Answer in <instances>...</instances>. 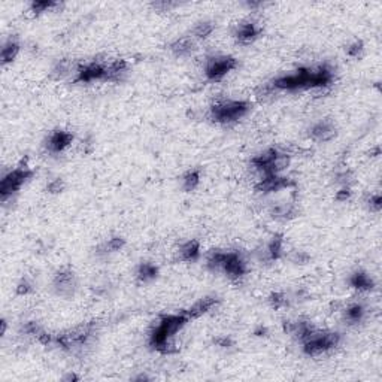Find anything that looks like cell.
<instances>
[{"instance_id": "6da1fadb", "label": "cell", "mask_w": 382, "mask_h": 382, "mask_svg": "<svg viewBox=\"0 0 382 382\" xmlns=\"http://www.w3.org/2000/svg\"><path fill=\"white\" fill-rule=\"evenodd\" d=\"M333 81V72L326 66H321L316 70L313 69H299L295 73L281 76L272 82L275 90H287L295 91L303 88H326L330 86Z\"/></svg>"}, {"instance_id": "7a4b0ae2", "label": "cell", "mask_w": 382, "mask_h": 382, "mask_svg": "<svg viewBox=\"0 0 382 382\" xmlns=\"http://www.w3.org/2000/svg\"><path fill=\"white\" fill-rule=\"evenodd\" d=\"M249 111V103L243 100H227L215 103L210 108V117L217 122H233L242 118Z\"/></svg>"}, {"instance_id": "3957f363", "label": "cell", "mask_w": 382, "mask_h": 382, "mask_svg": "<svg viewBox=\"0 0 382 382\" xmlns=\"http://www.w3.org/2000/svg\"><path fill=\"white\" fill-rule=\"evenodd\" d=\"M93 333H94V324L93 323L81 324V326H76L72 330L65 331V333L55 336L54 344H57L58 347H61L63 349L72 351V349L84 347L90 341V337L93 336Z\"/></svg>"}, {"instance_id": "277c9868", "label": "cell", "mask_w": 382, "mask_h": 382, "mask_svg": "<svg viewBox=\"0 0 382 382\" xmlns=\"http://www.w3.org/2000/svg\"><path fill=\"white\" fill-rule=\"evenodd\" d=\"M341 341V336L333 331L315 330L309 334L306 341H303V351L308 355H318L331 348H334Z\"/></svg>"}, {"instance_id": "5b68a950", "label": "cell", "mask_w": 382, "mask_h": 382, "mask_svg": "<svg viewBox=\"0 0 382 382\" xmlns=\"http://www.w3.org/2000/svg\"><path fill=\"white\" fill-rule=\"evenodd\" d=\"M30 176H32V171L27 166H19L17 169H14L12 172L5 175L2 179V184H0L2 200L5 202L8 197H11L14 193H17Z\"/></svg>"}, {"instance_id": "8992f818", "label": "cell", "mask_w": 382, "mask_h": 382, "mask_svg": "<svg viewBox=\"0 0 382 382\" xmlns=\"http://www.w3.org/2000/svg\"><path fill=\"white\" fill-rule=\"evenodd\" d=\"M238 66L236 58L233 57H214L209 58L206 63V76L210 81H220L223 76H226L230 70Z\"/></svg>"}, {"instance_id": "52a82bcc", "label": "cell", "mask_w": 382, "mask_h": 382, "mask_svg": "<svg viewBox=\"0 0 382 382\" xmlns=\"http://www.w3.org/2000/svg\"><path fill=\"white\" fill-rule=\"evenodd\" d=\"M106 65L102 61H91L88 65L79 66L75 81L76 82H91V81H104Z\"/></svg>"}, {"instance_id": "ba28073f", "label": "cell", "mask_w": 382, "mask_h": 382, "mask_svg": "<svg viewBox=\"0 0 382 382\" xmlns=\"http://www.w3.org/2000/svg\"><path fill=\"white\" fill-rule=\"evenodd\" d=\"M291 185H294V182L290 181L288 178H282L279 175H266L259 181V184L256 185V190L259 193H270V191H279Z\"/></svg>"}, {"instance_id": "9c48e42d", "label": "cell", "mask_w": 382, "mask_h": 382, "mask_svg": "<svg viewBox=\"0 0 382 382\" xmlns=\"http://www.w3.org/2000/svg\"><path fill=\"white\" fill-rule=\"evenodd\" d=\"M54 288L57 294L70 297L75 291V277L70 270H61L54 278Z\"/></svg>"}, {"instance_id": "30bf717a", "label": "cell", "mask_w": 382, "mask_h": 382, "mask_svg": "<svg viewBox=\"0 0 382 382\" xmlns=\"http://www.w3.org/2000/svg\"><path fill=\"white\" fill-rule=\"evenodd\" d=\"M223 270L226 272L228 278L239 279L245 275L246 266H245V261L241 259V256L238 252H227V260L224 263Z\"/></svg>"}, {"instance_id": "8fae6325", "label": "cell", "mask_w": 382, "mask_h": 382, "mask_svg": "<svg viewBox=\"0 0 382 382\" xmlns=\"http://www.w3.org/2000/svg\"><path fill=\"white\" fill-rule=\"evenodd\" d=\"M311 136L318 142H329L336 136V127L329 120L318 122L311 129Z\"/></svg>"}, {"instance_id": "7c38bea8", "label": "cell", "mask_w": 382, "mask_h": 382, "mask_svg": "<svg viewBox=\"0 0 382 382\" xmlns=\"http://www.w3.org/2000/svg\"><path fill=\"white\" fill-rule=\"evenodd\" d=\"M218 302H220V300H218L217 297H205V299L199 300L197 303H194L188 311H185V315H187L190 320L199 318V316H202L203 313L209 312L212 308H215V306L218 305Z\"/></svg>"}, {"instance_id": "4fadbf2b", "label": "cell", "mask_w": 382, "mask_h": 382, "mask_svg": "<svg viewBox=\"0 0 382 382\" xmlns=\"http://www.w3.org/2000/svg\"><path fill=\"white\" fill-rule=\"evenodd\" d=\"M73 140V136L68 132H54L48 139V148L51 153H61Z\"/></svg>"}, {"instance_id": "5bb4252c", "label": "cell", "mask_w": 382, "mask_h": 382, "mask_svg": "<svg viewBox=\"0 0 382 382\" xmlns=\"http://www.w3.org/2000/svg\"><path fill=\"white\" fill-rule=\"evenodd\" d=\"M125 72H127V61L125 60H114V61L106 65L104 81H120Z\"/></svg>"}, {"instance_id": "9a60e30c", "label": "cell", "mask_w": 382, "mask_h": 382, "mask_svg": "<svg viewBox=\"0 0 382 382\" xmlns=\"http://www.w3.org/2000/svg\"><path fill=\"white\" fill-rule=\"evenodd\" d=\"M257 36H259V29H257L256 24H252V23H245V24H242V26L238 29V32H236L238 40H239L241 44H243V45L251 44Z\"/></svg>"}, {"instance_id": "2e32d148", "label": "cell", "mask_w": 382, "mask_h": 382, "mask_svg": "<svg viewBox=\"0 0 382 382\" xmlns=\"http://www.w3.org/2000/svg\"><path fill=\"white\" fill-rule=\"evenodd\" d=\"M171 50L174 52L175 55L178 57H184V55H188L193 52L194 50V42L191 40L190 37H182V39H178L175 40L171 47Z\"/></svg>"}, {"instance_id": "e0dca14e", "label": "cell", "mask_w": 382, "mask_h": 382, "mask_svg": "<svg viewBox=\"0 0 382 382\" xmlns=\"http://www.w3.org/2000/svg\"><path fill=\"white\" fill-rule=\"evenodd\" d=\"M179 254H181V260H197V257H199V254H200V245H199L197 241H190V242H187L182 248H181Z\"/></svg>"}, {"instance_id": "ac0fdd59", "label": "cell", "mask_w": 382, "mask_h": 382, "mask_svg": "<svg viewBox=\"0 0 382 382\" xmlns=\"http://www.w3.org/2000/svg\"><path fill=\"white\" fill-rule=\"evenodd\" d=\"M351 285L355 287L357 290H372L373 288V281L365 272H355L351 277Z\"/></svg>"}, {"instance_id": "d6986e66", "label": "cell", "mask_w": 382, "mask_h": 382, "mask_svg": "<svg viewBox=\"0 0 382 382\" xmlns=\"http://www.w3.org/2000/svg\"><path fill=\"white\" fill-rule=\"evenodd\" d=\"M78 69H79V66H76L73 61H70V60H60L52 72H54L55 78H65V76L70 75L72 72L78 73Z\"/></svg>"}, {"instance_id": "ffe728a7", "label": "cell", "mask_w": 382, "mask_h": 382, "mask_svg": "<svg viewBox=\"0 0 382 382\" xmlns=\"http://www.w3.org/2000/svg\"><path fill=\"white\" fill-rule=\"evenodd\" d=\"M19 52V44L15 40H9L3 48H2V63H11L14 61V58L17 57V54Z\"/></svg>"}, {"instance_id": "44dd1931", "label": "cell", "mask_w": 382, "mask_h": 382, "mask_svg": "<svg viewBox=\"0 0 382 382\" xmlns=\"http://www.w3.org/2000/svg\"><path fill=\"white\" fill-rule=\"evenodd\" d=\"M282 245H284L282 236L277 235L267 246V251H266L267 252V260H278L281 254H282Z\"/></svg>"}, {"instance_id": "7402d4cb", "label": "cell", "mask_w": 382, "mask_h": 382, "mask_svg": "<svg viewBox=\"0 0 382 382\" xmlns=\"http://www.w3.org/2000/svg\"><path fill=\"white\" fill-rule=\"evenodd\" d=\"M157 273H158V269L153 263H142L139 266V270H138V278L143 282H146V281L156 278Z\"/></svg>"}, {"instance_id": "603a6c76", "label": "cell", "mask_w": 382, "mask_h": 382, "mask_svg": "<svg viewBox=\"0 0 382 382\" xmlns=\"http://www.w3.org/2000/svg\"><path fill=\"white\" fill-rule=\"evenodd\" d=\"M227 260V252H220L215 251L209 256L208 259V267L210 270H223L224 263Z\"/></svg>"}, {"instance_id": "cb8c5ba5", "label": "cell", "mask_w": 382, "mask_h": 382, "mask_svg": "<svg viewBox=\"0 0 382 382\" xmlns=\"http://www.w3.org/2000/svg\"><path fill=\"white\" fill-rule=\"evenodd\" d=\"M365 315V309L362 305H352L347 309V320L349 323H360Z\"/></svg>"}, {"instance_id": "d4e9b609", "label": "cell", "mask_w": 382, "mask_h": 382, "mask_svg": "<svg viewBox=\"0 0 382 382\" xmlns=\"http://www.w3.org/2000/svg\"><path fill=\"white\" fill-rule=\"evenodd\" d=\"M200 182V172L199 171H190L184 176V188L187 191L194 190Z\"/></svg>"}, {"instance_id": "484cf974", "label": "cell", "mask_w": 382, "mask_h": 382, "mask_svg": "<svg viewBox=\"0 0 382 382\" xmlns=\"http://www.w3.org/2000/svg\"><path fill=\"white\" fill-rule=\"evenodd\" d=\"M214 32V24L212 23H199L194 29V35L199 39H206Z\"/></svg>"}, {"instance_id": "4316f807", "label": "cell", "mask_w": 382, "mask_h": 382, "mask_svg": "<svg viewBox=\"0 0 382 382\" xmlns=\"http://www.w3.org/2000/svg\"><path fill=\"white\" fill-rule=\"evenodd\" d=\"M124 239L121 238H112V239H109L106 245H104V249H106V252H115V251H120L122 246H124Z\"/></svg>"}, {"instance_id": "83f0119b", "label": "cell", "mask_w": 382, "mask_h": 382, "mask_svg": "<svg viewBox=\"0 0 382 382\" xmlns=\"http://www.w3.org/2000/svg\"><path fill=\"white\" fill-rule=\"evenodd\" d=\"M54 6H55L54 2H33L32 3V12L40 14V12H45V11H48L50 8H54Z\"/></svg>"}, {"instance_id": "f1b7e54d", "label": "cell", "mask_w": 382, "mask_h": 382, "mask_svg": "<svg viewBox=\"0 0 382 382\" xmlns=\"http://www.w3.org/2000/svg\"><path fill=\"white\" fill-rule=\"evenodd\" d=\"M269 300H270L272 308H275V309H281L282 306L287 305V299H285V295L282 294V293H273V294L270 295Z\"/></svg>"}, {"instance_id": "f546056e", "label": "cell", "mask_w": 382, "mask_h": 382, "mask_svg": "<svg viewBox=\"0 0 382 382\" xmlns=\"http://www.w3.org/2000/svg\"><path fill=\"white\" fill-rule=\"evenodd\" d=\"M30 291H32V284H30L27 279H21V281H19V284L17 285V294H19V295L29 294Z\"/></svg>"}, {"instance_id": "4dcf8cb0", "label": "cell", "mask_w": 382, "mask_h": 382, "mask_svg": "<svg viewBox=\"0 0 382 382\" xmlns=\"http://www.w3.org/2000/svg\"><path fill=\"white\" fill-rule=\"evenodd\" d=\"M63 188H65V184H63V181H61V179H54V181H51V182L48 184V187H47V190L50 191L51 194L61 193Z\"/></svg>"}, {"instance_id": "1f68e13d", "label": "cell", "mask_w": 382, "mask_h": 382, "mask_svg": "<svg viewBox=\"0 0 382 382\" xmlns=\"http://www.w3.org/2000/svg\"><path fill=\"white\" fill-rule=\"evenodd\" d=\"M369 208H370V210H373V212H379V210H381L382 199L379 194L370 197V200H369Z\"/></svg>"}, {"instance_id": "d6a6232c", "label": "cell", "mask_w": 382, "mask_h": 382, "mask_svg": "<svg viewBox=\"0 0 382 382\" xmlns=\"http://www.w3.org/2000/svg\"><path fill=\"white\" fill-rule=\"evenodd\" d=\"M362 51H363V44H362V42H355V44H352V45H351V47L347 50L349 57H358Z\"/></svg>"}, {"instance_id": "836d02e7", "label": "cell", "mask_w": 382, "mask_h": 382, "mask_svg": "<svg viewBox=\"0 0 382 382\" xmlns=\"http://www.w3.org/2000/svg\"><path fill=\"white\" fill-rule=\"evenodd\" d=\"M291 260L297 263V264H306L308 261H309V256L306 254V252H302V251H297L293 254V257H291Z\"/></svg>"}, {"instance_id": "e575fe53", "label": "cell", "mask_w": 382, "mask_h": 382, "mask_svg": "<svg viewBox=\"0 0 382 382\" xmlns=\"http://www.w3.org/2000/svg\"><path fill=\"white\" fill-rule=\"evenodd\" d=\"M349 196H351V191L348 187L345 188H342L341 191H337V194H336V200H339V202H344V200H347L349 199Z\"/></svg>"}, {"instance_id": "d590c367", "label": "cell", "mask_w": 382, "mask_h": 382, "mask_svg": "<svg viewBox=\"0 0 382 382\" xmlns=\"http://www.w3.org/2000/svg\"><path fill=\"white\" fill-rule=\"evenodd\" d=\"M215 344H217L218 347L223 348L231 347V341H230L228 337H217V339H215Z\"/></svg>"}, {"instance_id": "8d00e7d4", "label": "cell", "mask_w": 382, "mask_h": 382, "mask_svg": "<svg viewBox=\"0 0 382 382\" xmlns=\"http://www.w3.org/2000/svg\"><path fill=\"white\" fill-rule=\"evenodd\" d=\"M6 327H8V326H6V321H5V320H2V334H5V333H6Z\"/></svg>"}]
</instances>
